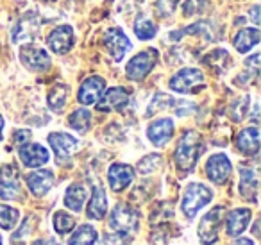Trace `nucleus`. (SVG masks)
Here are the masks:
<instances>
[{
  "label": "nucleus",
  "instance_id": "1",
  "mask_svg": "<svg viewBox=\"0 0 261 245\" xmlns=\"http://www.w3.org/2000/svg\"><path fill=\"white\" fill-rule=\"evenodd\" d=\"M202 147V136L197 131H186L181 136V140L177 141V147L174 152V161L177 168L185 170V172H192L199 161Z\"/></svg>",
  "mask_w": 261,
  "mask_h": 245
},
{
  "label": "nucleus",
  "instance_id": "2",
  "mask_svg": "<svg viewBox=\"0 0 261 245\" xmlns=\"http://www.w3.org/2000/svg\"><path fill=\"white\" fill-rule=\"evenodd\" d=\"M213 199V191L202 183H190L182 195V213L186 218H193L204 206H207Z\"/></svg>",
  "mask_w": 261,
  "mask_h": 245
},
{
  "label": "nucleus",
  "instance_id": "3",
  "mask_svg": "<svg viewBox=\"0 0 261 245\" xmlns=\"http://www.w3.org/2000/svg\"><path fill=\"white\" fill-rule=\"evenodd\" d=\"M204 72L199 68H181L174 77L170 79V90L175 93H197L200 88H204Z\"/></svg>",
  "mask_w": 261,
  "mask_h": 245
},
{
  "label": "nucleus",
  "instance_id": "4",
  "mask_svg": "<svg viewBox=\"0 0 261 245\" xmlns=\"http://www.w3.org/2000/svg\"><path fill=\"white\" fill-rule=\"evenodd\" d=\"M158 63V51L156 48H149L143 51L140 54H136L130 59L125 66V76L130 81H143L150 74V70L154 68V65Z\"/></svg>",
  "mask_w": 261,
  "mask_h": 245
},
{
  "label": "nucleus",
  "instance_id": "5",
  "mask_svg": "<svg viewBox=\"0 0 261 245\" xmlns=\"http://www.w3.org/2000/svg\"><path fill=\"white\" fill-rule=\"evenodd\" d=\"M140 215L133 206L127 204H116L109 216V227L113 231H120V233H133L138 229Z\"/></svg>",
  "mask_w": 261,
  "mask_h": 245
},
{
  "label": "nucleus",
  "instance_id": "6",
  "mask_svg": "<svg viewBox=\"0 0 261 245\" xmlns=\"http://www.w3.org/2000/svg\"><path fill=\"white\" fill-rule=\"evenodd\" d=\"M222 215H224V208L217 206V208L210 209L202 216V220L199 224V240L202 245H213L218 240V231H220L222 226Z\"/></svg>",
  "mask_w": 261,
  "mask_h": 245
},
{
  "label": "nucleus",
  "instance_id": "7",
  "mask_svg": "<svg viewBox=\"0 0 261 245\" xmlns=\"http://www.w3.org/2000/svg\"><path fill=\"white\" fill-rule=\"evenodd\" d=\"M102 43H104V48L109 52L115 61H122L123 56L133 48V43L130 40L125 36L120 27H111L104 33V38H102Z\"/></svg>",
  "mask_w": 261,
  "mask_h": 245
},
{
  "label": "nucleus",
  "instance_id": "8",
  "mask_svg": "<svg viewBox=\"0 0 261 245\" xmlns=\"http://www.w3.org/2000/svg\"><path fill=\"white\" fill-rule=\"evenodd\" d=\"M48 145L54 151L58 165H66L72 159V154L79 145V141L68 133H50L48 134Z\"/></svg>",
  "mask_w": 261,
  "mask_h": 245
},
{
  "label": "nucleus",
  "instance_id": "9",
  "mask_svg": "<svg viewBox=\"0 0 261 245\" xmlns=\"http://www.w3.org/2000/svg\"><path fill=\"white\" fill-rule=\"evenodd\" d=\"M231 174H232L231 159L225 154H222V152L213 154L206 161V176L211 183L225 184L229 181V177H231Z\"/></svg>",
  "mask_w": 261,
  "mask_h": 245
},
{
  "label": "nucleus",
  "instance_id": "10",
  "mask_svg": "<svg viewBox=\"0 0 261 245\" xmlns=\"http://www.w3.org/2000/svg\"><path fill=\"white\" fill-rule=\"evenodd\" d=\"M20 197V170L15 165H4L0 168V199L15 201Z\"/></svg>",
  "mask_w": 261,
  "mask_h": 245
},
{
  "label": "nucleus",
  "instance_id": "11",
  "mask_svg": "<svg viewBox=\"0 0 261 245\" xmlns=\"http://www.w3.org/2000/svg\"><path fill=\"white\" fill-rule=\"evenodd\" d=\"M40 34V20L36 13H27L13 27V41L15 43H29Z\"/></svg>",
  "mask_w": 261,
  "mask_h": 245
},
{
  "label": "nucleus",
  "instance_id": "12",
  "mask_svg": "<svg viewBox=\"0 0 261 245\" xmlns=\"http://www.w3.org/2000/svg\"><path fill=\"white\" fill-rule=\"evenodd\" d=\"M18 158L22 161V165L27 166V168H40V166L47 165L50 156H48V151L41 143L27 141V143L18 147Z\"/></svg>",
  "mask_w": 261,
  "mask_h": 245
},
{
  "label": "nucleus",
  "instance_id": "13",
  "mask_svg": "<svg viewBox=\"0 0 261 245\" xmlns=\"http://www.w3.org/2000/svg\"><path fill=\"white\" fill-rule=\"evenodd\" d=\"M20 61L25 68L33 70V72H45L50 68V58H48L47 51L33 47V45H23L20 48Z\"/></svg>",
  "mask_w": 261,
  "mask_h": 245
},
{
  "label": "nucleus",
  "instance_id": "14",
  "mask_svg": "<svg viewBox=\"0 0 261 245\" xmlns=\"http://www.w3.org/2000/svg\"><path fill=\"white\" fill-rule=\"evenodd\" d=\"M129 104V91L122 86L109 88L97 101L98 111H122Z\"/></svg>",
  "mask_w": 261,
  "mask_h": 245
},
{
  "label": "nucleus",
  "instance_id": "15",
  "mask_svg": "<svg viewBox=\"0 0 261 245\" xmlns=\"http://www.w3.org/2000/svg\"><path fill=\"white\" fill-rule=\"evenodd\" d=\"M73 29L70 26H59L47 36V45L54 54H66L73 47Z\"/></svg>",
  "mask_w": 261,
  "mask_h": 245
},
{
  "label": "nucleus",
  "instance_id": "16",
  "mask_svg": "<svg viewBox=\"0 0 261 245\" xmlns=\"http://www.w3.org/2000/svg\"><path fill=\"white\" fill-rule=\"evenodd\" d=\"M106 90V81L98 76H91L81 84L79 93H77V101L83 106H93L102 97Z\"/></svg>",
  "mask_w": 261,
  "mask_h": 245
},
{
  "label": "nucleus",
  "instance_id": "17",
  "mask_svg": "<svg viewBox=\"0 0 261 245\" xmlns=\"http://www.w3.org/2000/svg\"><path fill=\"white\" fill-rule=\"evenodd\" d=\"M174 120L172 118H160L154 120L149 127H147V138L150 140V143L156 147H165L168 141L174 136Z\"/></svg>",
  "mask_w": 261,
  "mask_h": 245
},
{
  "label": "nucleus",
  "instance_id": "18",
  "mask_svg": "<svg viewBox=\"0 0 261 245\" xmlns=\"http://www.w3.org/2000/svg\"><path fill=\"white\" fill-rule=\"evenodd\" d=\"M135 179V170L125 163H115L108 170V181L113 191H123Z\"/></svg>",
  "mask_w": 261,
  "mask_h": 245
},
{
  "label": "nucleus",
  "instance_id": "19",
  "mask_svg": "<svg viewBox=\"0 0 261 245\" xmlns=\"http://www.w3.org/2000/svg\"><path fill=\"white\" fill-rule=\"evenodd\" d=\"M250 216H252V211L249 208H240L229 211L227 218H225V233H227V236H240L249 227Z\"/></svg>",
  "mask_w": 261,
  "mask_h": 245
},
{
  "label": "nucleus",
  "instance_id": "20",
  "mask_svg": "<svg viewBox=\"0 0 261 245\" xmlns=\"http://www.w3.org/2000/svg\"><path fill=\"white\" fill-rule=\"evenodd\" d=\"M27 186L33 191V195L36 197H43L45 193L50 191V188L54 186V174L50 170H34L27 176Z\"/></svg>",
  "mask_w": 261,
  "mask_h": 245
},
{
  "label": "nucleus",
  "instance_id": "21",
  "mask_svg": "<svg viewBox=\"0 0 261 245\" xmlns=\"http://www.w3.org/2000/svg\"><path fill=\"white\" fill-rule=\"evenodd\" d=\"M236 149L245 156H256L259 152V129L256 126L243 129L236 136Z\"/></svg>",
  "mask_w": 261,
  "mask_h": 245
},
{
  "label": "nucleus",
  "instance_id": "22",
  "mask_svg": "<svg viewBox=\"0 0 261 245\" xmlns=\"http://www.w3.org/2000/svg\"><path fill=\"white\" fill-rule=\"evenodd\" d=\"M240 193L243 199L256 202L257 199V172L252 166H240Z\"/></svg>",
  "mask_w": 261,
  "mask_h": 245
},
{
  "label": "nucleus",
  "instance_id": "23",
  "mask_svg": "<svg viewBox=\"0 0 261 245\" xmlns=\"http://www.w3.org/2000/svg\"><path fill=\"white\" fill-rule=\"evenodd\" d=\"M106 213H108V197H106V191L102 186H95L90 202H88L86 215L91 220H104Z\"/></svg>",
  "mask_w": 261,
  "mask_h": 245
},
{
  "label": "nucleus",
  "instance_id": "24",
  "mask_svg": "<svg viewBox=\"0 0 261 245\" xmlns=\"http://www.w3.org/2000/svg\"><path fill=\"white\" fill-rule=\"evenodd\" d=\"M88 199V188L83 183H73L65 193V206L72 211L79 213Z\"/></svg>",
  "mask_w": 261,
  "mask_h": 245
},
{
  "label": "nucleus",
  "instance_id": "25",
  "mask_svg": "<svg viewBox=\"0 0 261 245\" xmlns=\"http://www.w3.org/2000/svg\"><path fill=\"white\" fill-rule=\"evenodd\" d=\"M259 38H261V33L257 27H252V29H242L234 36L232 45H234V48L240 52V54H247L250 48L256 47V45L259 43Z\"/></svg>",
  "mask_w": 261,
  "mask_h": 245
},
{
  "label": "nucleus",
  "instance_id": "26",
  "mask_svg": "<svg viewBox=\"0 0 261 245\" xmlns=\"http://www.w3.org/2000/svg\"><path fill=\"white\" fill-rule=\"evenodd\" d=\"M98 240L97 229L90 224H84V226H79L75 229V233L70 236L68 245H95Z\"/></svg>",
  "mask_w": 261,
  "mask_h": 245
},
{
  "label": "nucleus",
  "instance_id": "27",
  "mask_svg": "<svg viewBox=\"0 0 261 245\" xmlns=\"http://www.w3.org/2000/svg\"><path fill=\"white\" fill-rule=\"evenodd\" d=\"M66 101H68V86L61 83L56 84L47 95V104L52 111H61L65 108Z\"/></svg>",
  "mask_w": 261,
  "mask_h": 245
},
{
  "label": "nucleus",
  "instance_id": "28",
  "mask_svg": "<svg viewBox=\"0 0 261 245\" xmlns=\"http://www.w3.org/2000/svg\"><path fill=\"white\" fill-rule=\"evenodd\" d=\"M68 126L77 133H86L91 126V113L86 108H79L68 116Z\"/></svg>",
  "mask_w": 261,
  "mask_h": 245
},
{
  "label": "nucleus",
  "instance_id": "29",
  "mask_svg": "<svg viewBox=\"0 0 261 245\" xmlns=\"http://www.w3.org/2000/svg\"><path fill=\"white\" fill-rule=\"evenodd\" d=\"M158 29L156 26H154L152 22H150L147 16H138L135 22V34L140 38L142 41H147V40H152L154 36H156Z\"/></svg>",
  "mask_w": 261,
  "mask_h": 245
},
{
  "label": "nucleus",
  "instance_id": "30",
  "mask_svg": "<svg viewBox=\"0 0 261 245\" xmlns=\"http://www.w3.org/2000/svg\"><path fill=\"white\" fill-rule=\"evenodd\" d=\"M20 220V211L11 206L0 204V229L9 231L18 224Z\"/></svg>",
  "mask_w": 261,
  "mask_h": 245
},
{
  "label": "nucleus",
  "instance_id": "31",
  "mask_svg": "<svg viewBox=\"0 0 261 245\" xmlns=\"http://www.w3.org/2000/svg\"><path fill=\"white\" fill-rule=\"evenodd\" d=\"M75 227V216L66 211H56L54 215V229L58 234H68Z\"/></svg>",
  "mask_w": 261,
  "mask_h": 245
},
{
  "label": "nucleus",
  "instance_id": "32",
  "mask_svg": "<svg viewBox=\"0 0 261 245\" xmlns=\"http://www.w3.org/2000/svg\"><path fill=\"white\" fill-rule=\"evenodd\" d=\"M161 165H163V158H161V154H149L138 163V166H136V168H138L140 174L147 176V174L156 172Z\"/></svg>",
  "mask_w": 261,
  "mask_h": 245
},
{
  "label": "nucleus",
  "instance_id": "33",
  "mask_svg": "<svg viewBox=\"0 0 261 245\" xmlns=\"http://www.w3.org/2000/svg\"><path fill=\"white\" fill-rule=\"evenodd\" d=\"M130 241H133L130 233H120V231L108 233L102 238V245H130Z\"/></svg>",
  "mask_w": 261,
  "mask_h": 245
},
{
  "label": "nucleus",
  "instance_id": "34",
  "mask_svg": "<svg viewBox=\"0 0 261 245\" xmlns=\"http://www.w3.org/2000/svg\"><path fill=\"white\" fill-rule=\"evenodd\" d=\"M181 0H158L156 2V13L160 18H168L175 13Z\"/></svg>",
  "mask_w": 261,
  "mask_h": 245
},
{
  "label": "nucleus",
  "instance_id": "35",
  "mask_svg": "<svg viewBox=\"0 0 261 245\" xmlns=\"http://www.w3.org/2000/svg\"><path fill=\"white\" fill-rule=\"evenodd\" d=\"M204 8H206V0H188L185 4V15L186 16L199 15V13L204 11Z\"/></svg>",
  "mask_w": 261,
  "mask_h": 245
},
{
  "label": "nucleus",
  "instance_id": "36",
  "mask_svg": "<svg viewBox=\"0 0 261 245\" xmlns=\"http://www.w3.org/2000/svg\"><path fill=\"white\" fill-rule=\"evenodd\" d=\"M245 66L254 74V76H257V72H259V52H254L250 58H247Z\"/></svg>",
  "mask_w": 261,
  "mask_h": 245
},
{
  "label": "nucleus",
  "instance_id": "37",
  "mask_svg": "<svg viewBox=\"0 0 261 245\" xmlns=\"http://www.w3.org/2000/svg\"><path fill=\"white\" fill-rule=\"evenodd\" d=\"M31 136H33V133H31L29 129H20V131H16L15 136H13V138H15V143L20 147V145L27 143V141L31 140Z\"/></svg>",
  "mask_w": 261,
  "mask_h": 245
},
{
  "label": "nucleus",
  "instance_id": "38",
  "mask_svg": "<svg viewBox=\"0 0 261 245\" xmlns=\"http://www.w3.org/2000/svg\"><path fill=\"white\" fill-rule=\"evenodd\" d=\"M31 245H59L54 238H40V240H34Z\"/></svg>",
  "mask_w": 261,
  "mask_h": 245
},
{
  "label": "nucleus",
  "instance_id": "39",
  "mask_svg": "<svg viewBox=\"0 0 261 245\" xmlns=\"http://www.w3.org/2000/svg\"><path fill=\"white\" fill-rule=\"evenodd\" d=\"M259 8H257V6H254L252 9H250V16H252V20H254V23H256V26H259Z\"/></svg>",
  "mask_w": 261,
  "mask_h": 245
},
{
  "label": "nucleus",
  "instance_id": "40",
  "mask_svg": "<svg viewBox=\"0 0 261 245\" xmlns=\"http://www.w3.org/2000/svg\"><path fill=\"white\" fill-rule=\"evenodd\" d=\"M232 245H254V241L250 238H238V240L232 241Z\"/></svg>",
  "mask_w": 261,
  "mask_h": 245
},
{
  "label": "nucleus",
  "instance_id": "41",
  "mask_svg": "<svg viewBox=\"0 0 261 245\" xmlns=\"http://www.w3.org/2000/svg\"><path fill=\"white\" fill-rule=\"evenodd\" d=\"M2 131H4V116L0 115V141H2Z\"/></svg>",
  "mask_w": 261,
  "mask_h": 245
},
{
  "label": "nucleus",
  "instance_id": "42",
  "mask_svg": "<svg viewBox=\"0 0 261 245\" xmlns=\"http://www.w3.org/2000/svg\"><path fill=\"white\" fill-rule=\"evenodd\" d=\"M0 245H2V236H0Z\"/></svg>",
  "mask_w": 261,
  "mask_h": 245
},
{
  "label": "nucleus",
  "instance_id": "43",
  "mask_svg": "<svg viewBox=\"0 0 261 245\" xmlns=\"http://www.w3.org/2000/svg\"><path fill=\"white\" fill-rule=\"evenodd\" d=\"M47 2H54V0H47Z\"/></svg>",
  "mask_w": 261,
  "mask_h": 245
}]
</instances>
